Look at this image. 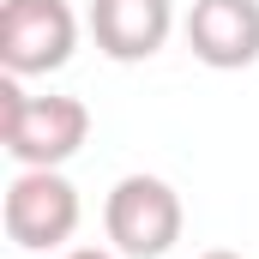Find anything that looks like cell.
I'll use <instances>...</instances> for the list:
<instances>
[{
  "instance_id": "1",
  "label": "cell",
  "mask_w": 259,
  "mask_h": 259,
  "mask_svg": "<svg viewBox=\"0 0 259 259\" xmlns=\"http://www.w3.org/2000/svg\"><path fill=\"white\" fill-rule=\"evenodd\" d=\"M91 139V109L78 97H30L24 78L0 72V145L18 169H61Z\"/></svg>"
},
{
  "instance_id": "2",
  "label": "cell",
  "mask_w": 259,
  "mask_h": 259,
  "mask_svg": "<svg viewBox=\"0 0 259 259\" xmlns=\"http://www.w3.org/2000/svg\"><path fill=\"white\" fill-rule=\"evenodd\" d=\"M181 223H187L181 193L163 175H121L103 199V229L121 259H163L181 241Z\"/></svg>"
},
{
  "instance_id": "3",
  "label": "cell",
  "mask_w": 259,
  "mask_h": 259,
  "mask_svg": "<svg viewBox=\"0 0 259 259\" xmlns=\"http://www.w3.org/2000/svg\"><path fill=\"white\" fill-rule=\"evenodd\" d=\"M78 49V12L66 0H6L0 6V72L49 78Z\"/></svg>"
},
{
  "instance_id": "4",
  "label": "cell",
  "mask_w": 259,
  "mask_h": 259,
  "mask_svg": "<svg viewBox=\"0 0 259 259\" xmlns=\"http://www.w3.org/2000/svg\"><path fill=\"white\" fill-rule=\"evenodd\" d=\"M78 187L61 169H18L6 187V241L24 253H61L78 235Z\"/></svg>"
},
{
  "instance_id": "5",
  "label": "cell",
  "mask_w": 259,
  "mask_h": 259,
  "mask_svg": "<svg viewBox=\"0 0 259 259\" xmlns=\"http://www.w3.org/2000/svg\"><path fill=\"white\" fill-rule=\"evenodd\" d=\"M84 30L109 61L139 66L151 55H163V42L175 30V0H91Z\"/></svg>"
},
{
  "instance_id": "6",
  "label": "cell",
  "mask_w": 259,
  "mask_h": 259,
  "mask_svg": "<svg viewBox=\"0 0 259 259\" xmlns=\"http://www.w3.org/2000/svg\"><path fill=\"white\" fill-rule=\"evenodd\" d=\"M181 30L193 61H205L211 72H241L259 61V0H193Z\"/></svg>"
},
{
  "instance_id": "7",
  "label": "cell",
  "mask_w": 259,
  "mask_h": 259,
  "mask_svg": "<svg viewBox=\"0 0 259 259\" xmlns=\"http://www.w3.org/2000/svg\"><path fill=\"white\" fill-rule=\"evenodd\" d=\"M61 259H121V253H109V247H66Z\"/></svg>"
},
{
  "instance_id": "8",
  "label": "cell",
  "mask_w": 259,
  "mask_h": 259,
  "mask_svg": "<svg viewBox=\"0 0 259 259\" xmlns=\"http://www.w3.org/2000/svg\"><path fill=\"white\" fill-rule=\"evenodd\" d=\"M199 259H241V253H229V247H211V253H199Z\"/></svg>"
}]
</instances>
